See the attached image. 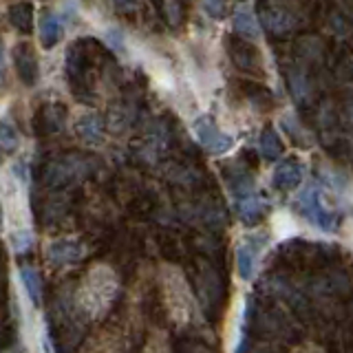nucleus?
<instances>
[{"instance_id": "1", "label": "nucleus", "mask_w": 353, "mask_h": 353, "mask_svg": "<svg viewBox=\"0 0 353 353\" xmlns=\"http://www.w3.org/2000/svg\"><path fill=\"white\" fill-rule=\"evenodd\" d=\"M192 128H194L196 139L201 141L210 152L221 154V152H228L232 148V137L225 135V132L221 130L210 117H199Z\"/></svg>"}, {"instance_id": "2", "label": "nucleus", "mask_w": 353, "mask_h": 353, "mask_svg": "<svg viewBox=\"0 0 353 353\" xmlns=\"http://www.w3.org/2000/svg\"><path fill=\"white\" fill-rule=\"evenodd\" d=\"M303 181V168L296 163H283L274 172V183L283 190H294Z\"/></svg>"}, {"instance_id": "3", "label": "nucleus", "mask_w": 353, "mask_h": 353, "mask_svg": "<svg viewBox=\"0 0 353 353\" xmlns=\"http://www.w3.org/2000/svg\"><path fill=\"white\" fill-rule=\"evenodd\" d=\"M82 254H84V250L73 241H58V243H53L49 250V256L55 263H75Z\"/></svg>"}, {"instance_id": "4", "label": "nucleus", "mask_w": 353, "mask_h": 353, "mask_svg": "<svg viewBox=\"0 0 353 353\" xmlns=\"http://www.w3.org/2000/svg\"><path fill=\"white\" fill-rule=\"evenodd\" d=\"M236 265L243 281H250L254 274V265H256V245L254 243H243L236 252Z\"/></svg>"}, {"instance_id": "5", "label": "nucleus", "mask_w": 353, "mask_h": 353, "mask_svg": "<svg viewBox=\"0 0 353 353\" xmlns=\"http://www.w3.org/2000/svg\"><path fill=\"white\" fill-rule=\"evenodd\" d=\"M62 20L55 14H47L40 22V38L44 47H53L55 42L62 38Z\"/></svg>"}, {"instance_id": "6", "label": "nucleus", "mask_w": 353, "mask_h": 353, "mask_svg": "<svg viewBox=\"0 0 353 353\" xmlns=\"http://www.w3.org/2000/svg\"><path fill=\"white\" fill-rule=\"evenodd\" d=\"M234 27L248 38H259V25L254 20V14L250 7H241L234 14Z\"/></svg>"}, {"instance_id": "7", "label": "nucleus", "mask_w": 353, "mask_h": 353, "mask_svg": "<svg viewBox=\"0 0 353 353\" xmlns=\"http://www.w3.org/2000/svg\"><path fill=\"white\" fill-rule=\"evenodd\" d=\"M20 276H22V283H25V290L31 298V303L40 307L42 303V287H40V276L33 268H22L20 270Z\"/></svg>"}, {"instance_id": "8", "label": "nucleus", "mask_w": 353, "mask_h": 353, "mask_svg": "<svg viewBox=\"0 0 353 353\" xmlns=\"http://www.w3.org/2000/svg\"><path fill=\"white\" fill-rule=\"evenodd\" d=\"M18 148V132L7 119H0V157L14 154Z\"/></svg>"}, {"instance_id": "9", "label": "nucleus", "mask_w": 353, "mask_h": 353, "mask_svg": "<svg viewBox=\"0 0 353 353\" xmlns=\"http://www.w3.org/2000/svg\"><path fill=\"white\" fill-rule=\"evenodd\" d=\"M261 212H263V208H261V201H256V199H245V201L241 203V219L248 221V223L256 221Z\"/></svg>"}, {"instance_id": "10", "label": "nucleus", "mask_w": 353, "mask_h": 353, "mask_svg": "<svg viewBox=\"0 0 353 353\" xmlns=\"http://www.w3.org/2000/svg\"><path fill=\"white\" fill-rule=\"evenodd\" d=\"M205 3L212 7V9H219V0H205Z\"/></svg>"}, {"instance_id": "11", "label": "nucleus", "mask_w": 353, "mask_h": 353, "mask_svg": "<svg viewBox=\"0 0 353 353\" xmlns=\"http://www.w3.org/2000/svg\"><path fill=\"white\" fill-rule=\"evenodd\" d=\"M0 64H3V49H0Z\"/></svg>"}]
</instances>
